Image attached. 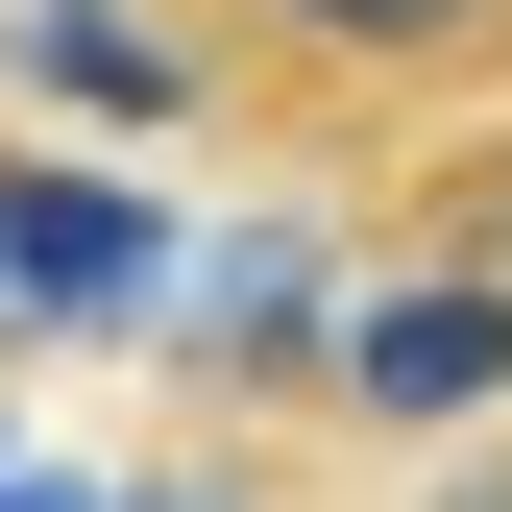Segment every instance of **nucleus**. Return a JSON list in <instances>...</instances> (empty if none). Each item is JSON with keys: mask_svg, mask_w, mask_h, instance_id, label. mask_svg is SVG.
Here are the masks:
<instances>
[{"mask_svg": "<svg viewBox=\"0 0 512 512\" xmlns=\"http://www.w3.org/2000/svg\"><path fill=\"white\" fill-rule=\"evenodd\" d=\"M122 293H171V220L49 171V147H0V342H98Z\"/></svg>", "mask_w": 512, "mask_h": 512, "instance_id": "1", "label": "nucleus"}, {"mask_svg": "<svg viewBox=\"0 0 512 512\" xmlns=\"http://www.w3.org/2000/svg\"><path fill=\"white\" fill-rule=\"evenodd\" d=\"M342 391L415 415V439H439V415H512V293H464V269L366 293V317H342Z\"/></svg>", "mask_w": 512, "mask_h": 512, "instance_id": "2", "label": "nucleus"}, {"mask_svg": "<svg viewBox=\"0 0 512 512\" xmlns=\"http://www.w3.org/2000/svg\"><path fill=\"white\" fill-rule=\"evenodd\" d=\"M196 25L269 74H464V49H512V0H196Z\"/></svg>", "mask_w": 512, "mask_h": 512, "instance_id": "3", "label": "nucleus"}, {"mask_svg": "<svg viewBox=\"0 0 512 512\" xmlns=\"http://www.w3.org/2000/svg\"><path fill=\"white\" fill-rule=\"evenodd\" d=\"M25 74H74L98 122H196V25H147V0H25Z\"/></svg>", "mask_w": 512, "mask_h": 512, "instance_id": "4", "label": "nucleus"}, {"mask_svg": "<svg viewBox=\"0 0 512 512\" xmlns=\"http://www.w3.org/2000/svg\"><path fill=\"white\" fill-rule=\"evenodd\" d=\"M196 366H342V317H317V244H244L220 317H196Z\"/></svg>", "mask_w": 512, "mask_h": 512, "instance_id": "5", "label": "nucleus"}, {"mask_svg": "<svg viewBox=\"0 0 512 512\" xmlns=\"http://www.w3.org/2000/svg\"><path fill=\"white\" fill-rule=\"evenodd\" d=\"M439 269H464V293H512V147L464 171V196H439Z\"/></svg>", "mask_w": 512, "mask_h": 512, "instance_id": "6", "label": "nucleus"}, {"mask_svg": "<svg viewBox=\"0 0 512 512\" xmlns=\"http://www.w3.org/2000/svg\"><path fill=\"white\" fill-rule=\"evenodd\" d=\"M98 512H220V488H98Z\"/></svg>", "mask_w": 512, "mask_h": 512, "instance_id": "7", "label": "nucleus"}]
</instances>
